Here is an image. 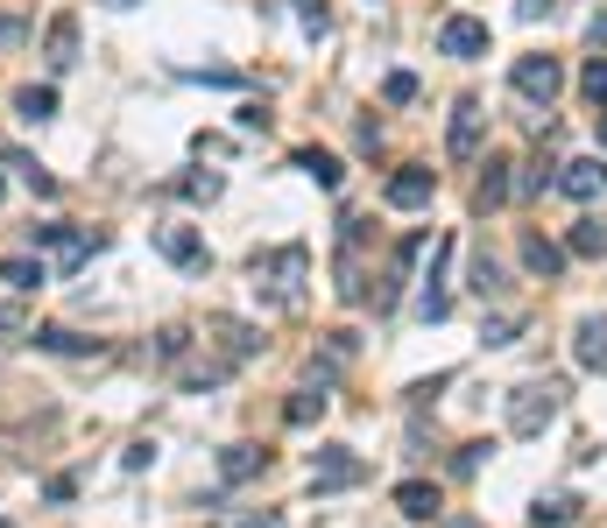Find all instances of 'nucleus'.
<instances>
[{
	"mask_svg": "<svg viewBox=\"0 0 607 528\" xmlns=\"http://www.w3.org/2000/svg\"><path fill=\"white\" fill-rule=\"evenodd\" d=\"M233 528H283L276 515H247V521H233Z\"/></svg>",
	"mask_w": 607,
	"mask_h": 528,
	"instance_id": "nucleus-37",
	"label": "nucleus"
},
{
	"mask_svg": "<svg viewBox=\"0 0 607 528\" xmlns=\"http://www.w3.org/2000/svg\"><path fill=\"white\" fill-rule=\"evenodd\" d=\"M304 268H311V254L304 247H283V254H269V261H255V290L269 282V304H298L304 296Z\"/></svg>",
	"mask_w": 607,
	"mask_h": 528,
	"instance_id": "nucleus-2",
	"label": "nucleus"
},
{
	"mask_svg": "<svg viewBox=\"0 0 607 528\" xmlns=\"http://www.w3.org/2000/svg\"><path fill=\"white\" fill-rule=\"evenodd\" d=\"M36 345H43V353H71V359L93 353V339H78L71 324H43V331H36Z\"/></svg>",
	"mask_w": 607,
	"mask_h": 528,
	"instance_id": "nucleus-19",
	"label": "nucleus"
},
{
	"mask_svg": "<svg viewBox=\"0 0 607 528\" xmlns=\"http://www.w3.org/2000/svg\"><path fill=\"white\" fill-rule=\"evenodd\" d=\"M14 113H22V120H50L57 93H50V85H22V93H14Z\"/></svg>",
	"mask_w": 607,
	"mask_h": 528,
	"instance_id": "nucleus-21",
	"label": "nucleus"
},
{
	"mask_svg": "<svg viewBox=\"0 0 607 528\" xmlns=\"http://www.w3.org/2000/svg\"><path fill=\"white\" fill-rule=\"evenodd\" d=\"M515 331H523V317H495V324H487V345H515Z\"/></svg>",
	"mask_w": 607,
	"mask_h": 528,
	"instance_id": "nucleus-33",
	"label": "nucleus"
},
{
	"mask_svg": "<svg viewBox=\"0 0 607 528\" xmlns=\"http://www.w3.org/2000/svg\"><path fill=\"white\" fill-rule=\"evenodd\" d=\"M396 507H403L410 521H438V487H424V479H403V487H396Z\"/></svg>",
	"mask_w": 607,
	"mask_h": 528,
	"instance_id": "nucleus-15",
	"label": "nucleus"
},
{
	"mask_svg": "<svg viewBox=\"0 0 607 528\" xmlns=\"http://www.w3.org/2000/svg\"><path fill=\"white\" fill-rule=\"evenodd\" d=\"M515 93H523L530 106H551L558 99V85H566V71H558V57H515Z\"/></svg>",
	"mask_w": 607,
	"mask_h": 528,
	"instance_id": "nucleus-5",
	"label": "nucleus"
},
{
	"mask_svg": "<svg viewBox=\"0 0 607 528\" xmlns=\"http://www.w3.org/2000/svg\"><path fill=\"white\" fill-rule=\"evenodd\" d=\"M43 64H50V71L78 64V14H57V22H50V36H43Z\"/></svg>",
	"mask_w": 607,
	"mask_h": 528,
	"instance_id": "nucleus-11",
	"label": "nucleus"
},
{
	"mask_svg": "<svg viewBox=\"0 0 607 528\" xmlns=\"http://www.w3.org/2000/svg\"><path fill=\"white\" fill-rule=\"evenodd\" d=\"M558 0H515V14H523V22H537V14H551Z\"/></svg>",
	"mask_w": 607,
	"mask_h": 528,
	"instance_id": "nucleus-36",
	"label": "nucleus"
},
{
	"mask_svg": "<svg viewBox=\"0 0 607 528\" xmlns=\"http://www.w3.org/2000/svg\"><path fill=\"white\" fill-rule=\"evenodd\" d=\"M381 99H389V106H410V99H417V78H410V71H389V78H381Z\"/></svg>",
	"mask_w": 607,
	"mask_h": 528,
	"instance_id": "nucleus-29",
	"label": "nucleus"
},
{
	"mask_svg": "<svg viewBox=\"0 0 607 528\" xmlns=\"http://www.w3.org/2000/svg\"><path fill=\"white\" fill-rule=\"evenodd\" d=\"M580 93L594 99V106H607V57H586V71H580Z\"/></svg>",
	"mask_w": 607,
	"mask_h": 528,
	"instance_id": "nucleus-27",
	"label": "nucleus"
},
{
	"mask_svg": "<svg viewBox=\"0 0 607 528\" xmlns=\"http://www.w3.org/2000/svg\"><path fill=\"white\" fill-rule=\"evenodd\" d=\"M227 367H233V359H191L184 388H191V395H198V388H219V381H227Z\"/></svg>",
	"mask_w": 607,
	"mask_h": 528,
	"instance_id": "nucleus-22",
	"label": "nucleus"
},
{
	"mask_svg": "<svg viewBox=\"0 0 607 528\" xmlns=\"http://www.w3.org/2000/svg\"><path fill=\"white\" fill-rule=\"evenodd\" d=\"M523 268H530V275H544V282L566 275V247H551L544 233H523Z\"/></svg>",
	"mask_w": 607,
	"mask_h": 528,
	"instance_id": "nucleus-14",
	"label": "nucleus"
},
{
	"mask_svg": "<svg viewBox=\"0 0 607 528\" xmlns=\"http://www.w3.org/2000/svg\"><path fill=\"white\" fill-rule=\"evenodd\" d=\"M586 373H607V317H580V339H572Z\"/></svg>",
	"mask_w": 607,
	"mask_h": 528,
	"instance_id": "nucleus-12",
	"label": "nucleus"
},
{
	"mask_svg": "<svg viewBox=\"0 0 607 528\" xmlns=\"http://www.w3.org/2000/svg\"><path fill=\"white\" fill-rule=\"evenodd\" d=\"M558 191H566V198H600V191H607V162L600 156L566 162V170H558Z\"/></svg>",
	"mask_w": 607,
	"mask_h": 528,
	"instance_id": "nucleus-10",
	"label": "nucleus"
},
{
	"mask_svg": "<svg viewBox=\"0 0 607 528\" xmlns=\"http://www.w3.org/2000/svg\"><path fill=\"white\" fill-rule=\"evenodd\" d=\"M290 422H298V430H304V422H318L325 416V388H298V395H290V409H283Z\"/></svg>",
	"mask_w": 607,
	"mask_h": 528,
	"instance_id": "nucleus-23",
	"label": "nucleus"
},
{
	"mask_svg": "<svg viewBox=\"0 0 607 528\" xmlns=\"http://www.w3.org/2000/svg\"><path fill=\"white\" fill-rule=\"evenodd\" d=\"M600 142H607V113H600Z\"/></svg>",
	"mask_w": 607,
	"mask_h": 528,
	"instance_id": "nucleus-38",
	"label": "nucleus"
},
{
	"mask_svg": "<svg viewBox=\"0 0 607 528\" xmlns=\"http://www.w3.org/2000/svg\"><path fill=\"white\" fill-rule=\"evenodd\" d=\"M473 296H501V261H495V254H473Z\"/></svg>",
	"mask_w": 607,
	"mask_h": 528,
	"instance_id": "nucleus-26",
	"label": "nucleus"
},
{
	"mask_svg": "<svg viewBox=\"0 0 607 528\" xmlns=\"http://www.w3.org/2000/svg\"><path fill=\"white\" fill-rule=\"evenodd\" d=\"M184 345H191L184 324H162V331H156V359H184Z\"/></svg>",
	"mask_w": 607,
	"mask_h": 528,
	"instance_id": "nucleus-30",
	"label": "nucleus"
},
{
	"mask_svg": "<svg viewBox=\"0 0 607 528\" xmlns=\"http://www.w3.org/2000/svg\"><path fill=\"white\" fill-rule=\"evenodd\" d=\"M566 409V381H523L509 388V437H544Z\"/></svg>",
	"mask_w": 607,
	"mask_h": 528,
	"instance_id": "nucleus-1",
	"label": "nucleus"
},
{
	"mask_svg": "<svg viewBox=\"0 0 607 528\" xmlns=\"http://www.w3.org/2000/svg\"><path fill=\"white\" fill-rule=\"evenodd\" d=\"M156 254L177 261L184 275H205V268H213V247H205L198 225H156Z\"/></svg>",
	"mask_w": 607,
	"mask_h": 528,
	"instance_id": "nucleus-3",
	"label": "nucleus"
},
{
	"mask_svg": "<svg viewBox=\"0 0 607 528\" xmlns=\"http://www.w3.org/2000/svg\"><path fill=\"white\" fill-rule=\"evenodd\" d=\"M22 36H28V28L14 22V14H0V50H14V42H22Z\"/></svg>",
	"mask_w": 607,
	"mask_h": 528,
	"instance_id": "nucleus-35",
	"label": "nucleus"
},
{
	"mask_svg": "<svg viewBox=\"0 0 607 528\" xmlns=\"http://www.w3.org/2000/svg\"><path fill=\"white\" fill-rule=\"evenodd\" d=\"M28 247H50L57 268H78L93 247H107L99 233H78V225H28Z\"/></svg>",
	"mask_w": 607,
	"mask_h": 528,
	"instance_id": "nucleus-4",
	"label": "nucleus"
},
{
	"mask_svg": "<svg viewBox=\"0 0 607 528\" xmlns=\"http://www.w3.org/2000/svg\"><path fill=\"white\" fill-rule=\"evenodd\" d=\"M509 191H515V184H509V162H501V156H495V162H487V176H481V205H487V211H495L501 198H509Z\"/></svg>",
	"mask_w": 607,
	"mask_h": 528,
	"instance_id": "nucleus-25",
	"label": "nucleus"
},
{
	"mask_svg": "<svg viewBox=\"0 0 607 528\" xmlns=\"http://www.w3.org/2000/svg\"><path fill=\"white\" fill-rule=\"evenodd\" d=\"M298 170L311 176L318 191H339L347 184V170H339V156H325V148H298Z\"/></svg>",
	"mask_w": 607,
	"mask_h": 528,
	"instance_id": "nucleus-16",
	"label": "nucleus"
},
{
	"mask_svg": "<svg viewBox=\"0 0 607 528\" xmlns=\"http://www.w3.org/2000/svg\"><path fill=\"white\" fill-rule=\"evenodd\" d=\"M566 247L580 254V261H600V254H607V225L594 219V211H586V219L572 225V240H566Z\"/></svg>",
	"mask_w": 607,
	"mask_h": 528,
	"instance_id": "nucleus-18",
	"label": "nucleus"
},
{
	"mask_svg": "<svg viewBox=\"0 0 607 528\" xmlns=\"http://www.w3.org/2000/svg\"><path fill=\"white\" fill-rule=\"evenodd\" d=\"M361 479H367V465L353 458L347 444H325V451H318V465H311V487H318V493H339V487H361Z\"/></svg>",
	"mask_w": 607,
	"mask_h": 528,
	"instance_id": "nucleus-6",
	"label": "nucleus"
},
{
	"mask_svg": "<svg viewBox=\"0 0 607 528\" xmlns=\"http://www.w3.org/2000/svg\"><path fill=\"white\" fill-rule=\"evenodd\" d=\"M298 22L311 36H325V28H332V8H325V0H298Z\"/></svg>",
	"mask_w": 607,
	"mask_h": 528,
	"instance_id": "nucleus-31",
	"label": "nucleus"
},
{
	"mask_svg": "<svg viewBox=\"0 0 607 528\" xmlns=\"http://www.w3.org/2000/svg\"><path fill=\"white\" fill-rule=\"evenodd\" d=\"M262 465H269V451H255V444H227V451H219V479H227V487L255 479Z\"/></svg>",
	"mask_w": 607,
	"mask_h": 528,
	"instance_id": "nucleus-13",
	"label": "nucleus"
},
{
	"mask_svg": "<svg viewBox=\"0 0 607 528\" xmlns=\"http://www.w3.org/2000/svg\"><path fill=\"white\" fill-rule=\"evenodd\" d=\"M438 50L459 57V64L487 57V22H473V14H446V22H438Z\"/></svg>",
	"mask_w": 607,
	"mask_h": 528,
	"instance_id": "nucleus-7",
	"label": "nucleus"
},
{
	"mask_svg": "<svg viewBox=\"0 0 607 528\" xmlns=\"http://www.w3.org/2000/svg\"><path fill=\"white\" fill-rule=\"evenodd\" d=\"M432 191H438V176L424 170V162H410V170L389 176V191H381V198H389L396 211H424V205H432Z\"/></svg>",
	"mask_w": 607,
	"mask_h": 528,
	"instance_id": "nucleus-8",
	"label": "nucleus"
},
{
	"mask_svg": "<svg viewBox=\"0 0 607 528\" xmlns=\"http://www.w3.org/2000/svg\"><path fill=\"white\" fill-rule=\"evenodd\" d=\"M530 521L537 528H572L580 521V501H572V493H544V501L530 507Z\"/></svg>",
	"mask_w": 607,
	"mask_h": 528,
	"instance_id": "nucleus-17",
	"label": "nucleus"
},
{
	"mask_svg": "<svg viewBox=\"0 0 607 528\" xmlns=\"http://www.w3.org/2000/svg\"><path fill=\"white\" fill-rule=\"evenodd\" d=\"M121 465H128V472H149V465H156V444H128Z\"/></svg>",
	"mask_w": 607,
	"mask_h": 528,
	"instance_id": "nucleus-34",
	"label": "nucleus"
},
{
	"mask_svg": "<svg viewBox=\"0 0 607 528\" xmlns=\"http://www.w3.org/2000/svg\"><path fill=\"white\" fill-rule=\"evenodd\" d=\"M487 451H495V444H459L452 472H459V479H466V472H481V458H487Z\"/></svg>",
	"mask_w": 607,
	"mask_h": 528,
	"instance_id": "nucleus-32",
	"label": "nucleus"
},
{
	"mask_svg": "<svg viewBox=\"0 0 607 528\" xmlns=\"http://www.w3.org/2000/svg\"><path fill=\"white\" fill-rule=\"evenodd\" d=\"M213 331H219V339H227V359H247V353H255V345H262L255 331L241 324V317H213Z\"/></svg>",
	"mask_w": 607,
	"mask_h": 528,
	"instance_id": "nucleus-20",
	"label": "nucleus"
},
{
	"mask_svg": "<svg viewBox=\"0 0 607 528\" xmlns=\"http://www.w3.org/2000/svg\"><path fill=\"white\" fill-rule=\"evenodd\" d=\"M184 198H191V205H213V198H219V176H213V170H191V176H184Z\"/></svg>",
	"mask_w": 607,
	"mask_h": 528,
	"instance_id": "nucleus-28",
	"label": "nucleus"
},
{
	"mask_svg": "<svg viewBox=\"0 0 607 528\" xmlns=\"http://www.w3.org/2000/svg\"><path fill=\"white\" fill-rule=\"evenodd\" d=\"M481 99H459L452 106V134H446V148H452V162H473L481 156Z\"/></svg>",
	"mask_w": 607,
	"mask_h": 528,
	"instance_id": "nucleus-9",
	"label": "nucleus"
},
{
	"mask_svg": "<svg viewBox=\"0 0 607 528\" xmlns=\"http://www.w3.org/2000/svg\"><path fill=\"white\" fill-rule=\"evenodd\" d=\"M0 282H8V290H43V261H22V254H14V261H0Z\"/></svg>",
	"mask_w": 607,
	"mask_h": 528,
	"instance_id": "nucleus-24",
	"label": "nucleus"
},
{
	"mask_svg": "<svg viewBox=\"0 0 607 528\" xmlns=\"http://www.w3.org/2000/svg\"><path fill=\"white\" fill-rule=\"evenodd\" d=\"M0 528H8V521H0Z\"/></svg>",
	"mask_w": 607,
	"mask_h": 528,
	"instance_id": "nucleus-39",
	"label": "nucleus"
}]
</instances>
